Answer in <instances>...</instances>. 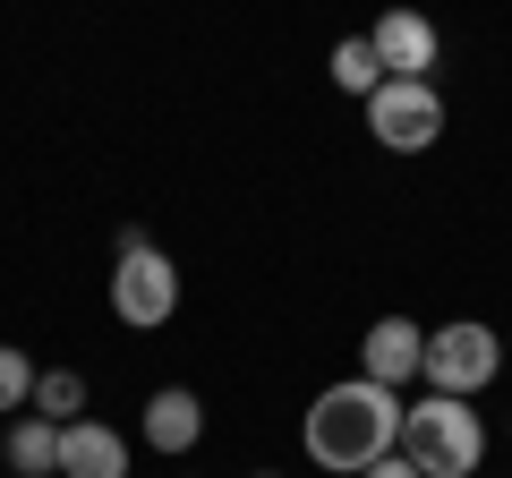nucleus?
Instances as JSON below:
<instances>
[{
    "label": "nucleus",
    "mask_w": 512,
    "mask_h": 478,
    "mask_svg": "<svg viewBox=\"0 0 512 478\" xmlns=\"http://www.w3.org/2000/svg\"><path fill=\"white\" fill-rule=\"evenodd\" d=\"M402 393L393 385H367V376H342V385H325L308 402V427H299V444H308L316 470H342L359 478L367 461H384L393 444H402Z\"/></svg>",
    "instance_id": "nucleus-1"
},
{
    "label": "nucleus",
    "mask_w": 512,
    "mask_h": 478,
    "mask_svg": "<svg viewBox=\"0 0 512 478\" xmlns=\"http://www.w3.org/2000/svg\"><path fill=\"white\" fill-rule=\"evenodd\" d=\"M402 461L419 478H478V461H487V427H478L470 402L427 393V402L402 410Z\"/></svg>",
    "instance_id": "nucleus-2"
},
{
    "label": "nucleus",
    "mask_w": 512,
    "mask_h": 478,
    "mask_svg": "<svg viewBox=\"0 0 512 478\" xmlns=\"http://www.w3.org/2000/svg\"><path fill=\"white\" fill-rule=\"evenodd\" d=\"M111 316L137 325V333H154V325L180 316V274H171V257L154 248L146 231H120V239H111Z\"/></svg>",
    "instance_id": "nucleus-3"
},
{
    "label": "nucleus",
    "mask_w": 512,
    "mask_h": 478,
    "mask_svg": "<svg viewBox=\"0 0 512 478\" xmlns=\"http://www.w3.org/2000/svg\"><path fill=\"white\" fill-rule=\"evenodd\" d=\"M504 368V333L495 325H478V316H453V325H436L427 333V359H419V376L436 393H453V402H470L487 376Z\"/></svg>",
    "instance_id": "nucleus-4"
},
{
    "label": "nucleus",
    "mask_w": 512,
    "mask_h": 478,
    "mask_svg": "<svg viewBox=\"0 0 512 478\" xmlns=\"http://www.w3.org/2000/svg\"><path fill=\"white\" fill-rule=\"evenodd\" d=\"M367 137H376L384 154H427L444 137V94L427 86V77H384V86L367 94Z\"/></svg>",
    "instance_id": "nucleus-5"
},
{
    "label": "nucleus",
    "mask_w": 512,
    "mask_h": 478,
    "mask_svg": "<svg viewBox=\"0 0 512 478\" xmlns=\"http://www.w3.org/2000/svg\"><path fill=\"white\" fill-rule=\"evenodd\" d=\"M367 52H376L384 77H427L436 69V18H419V9H384L376 26H367Z\"/></svg>",
    "instance_id": "nucleus-6"
},
{
    "label": "nucleus",
    "mask_w": 512,
    "mask_h": 478,
    "mask_svg": "<svg viewBox=\"0 0 512 478\" xmlns=\"http://www.w3.org/2000/svg\"><path fill=\"white\" fill-rule=\"evenodd\" d=\"M419 359H427V333L410 325V316H376L367 342H359V376H367V385H393V393L419 376Z\"/></svg>",
    "instance_id": "nucleus-7"
},
{
    "label": "nucleus",
    "mask_w": 512,
    "mask_h": 478,
    "mask_svg": "<svg viewBox=\"0 0 512 478\" xmlns=\"http://www.w3.org/2000/svg\"><path fill=\"white\" fill-rule=\"evenodd\" d=\"M60 478H128V444L103 419H69L60 427Z\"/></svg>",
    "instance_id": "nucleus-8"
},
{
    "label": "nucleus",
    "mask_w": 512,
    "mask_h": 478,
    "mask_svg": "<svg viewBox=\"0 0 512 478\" xmlns=\"http://www.w3.org/2000/svg\"><path fill=\"white\" fill-rule=\"evenodd\" d=\"M197 436H205V402L188 385H163L146 402V444H154V453H188Z\"/></svg>",
    "instance_id": "nucleus-9"
},
{
    "label": "nucleus",
    "mask_w": 512,
    "mask_h": 478,
    "mask_svg": "<svg viewBox=\"0 0 512 478\" xmlns=\"http://www.w3.org/2000/svg\"><path fill=\"white\" fill-rule=\"evenodd\" d=\"M0 461H9L18 478H60V427H52V419H35V410H26V419H9V436H0Z\"/></svg>",
    "instance_id": "nucleus-10"
},
{
    "label": "nucleus",
    "mask_w": 512,
    "mask_h": 478,
    "mask_svg": "<svg viewBox=\"0 0 512 478\" xmlns=\"http://www.w3.org/2000/svg\"><path fill=\"white\" fill-rule=\"evenodd\" d=\"M35 419H52V427L86 419V376H77V368H43L35 376Z\"/></svg>",
    "instance_id": "nucleus-11"
},
{
    "label": "nucleus",
    "mask_w": 512,
    "mask_h": 478,
    "mask_svg": "<svg viewBox=\"0 0 512 478\" xmlns=\"http://www.w3.org/2000/svg\"><path fill=\"white\" fill-rule=\"evenodd\" d=\"M333 86L359 94V103L384 86V69H376V52H367V35H342V43H333Z\"/></svg>",
    "instance_id": "nucleus-12"
},
{
    "label": "nucleus",
    "mask_w": 512,
    "mask_h": 478,
    "mask_svg": "<svg viewBox=\"0 0 512 478\" xmlns=\"http://www.w3.org/2000/svg\"><path fill=\"white\" fill-rule=\"evenodd\" d=\"M26 402H35V359L18 342H0V419H18Z\"/></svg>",
    "instance_id": "nucleus-13"
},
{
    "label": "nucleus",
    "mask_w": 512,
    "mask_h": 478,
    "mask_svg": "<svg viewBox=\"0 0 512 478\" xmlns=\"http://www.w3.org/2000/svg\"><path fill=\"white\" fill-rule=\"evenodd\" d=\"M359 478H419V470H410V461H402V444H393V453H384V461H367Z\"/></svg>",
    "instance_id": "nucleus-14"
},
{
    "label": "nucleus",
    "mask_w": 512,
    "mask_h": 478,
    "mask_svg": "<svg viewBox=\"0 0 512 478\" xmlns=\"http://www.w3.org/2000/svg\"><path fill=\"white\" fill-rule=\"evenodd\" d=\"M256 478H274V470H256Z\"/></svg>",
    "instance_id": "nucleus-15"
},
{
    "label": "nucleus",
    "mask_w": 512,
    "mask_h": 478,
    "mask_svg": "<svg viewBox=\"0 0 512 478\" xmlns=\"http://www.w3.org/2000/svg\"><path fill=\"white\" fill-rule=\"evenodd\" d=\"M504 359H512V342H504Z\"/></svg>",
    "instance_id": "nucleus-16"
}]
</instances>
